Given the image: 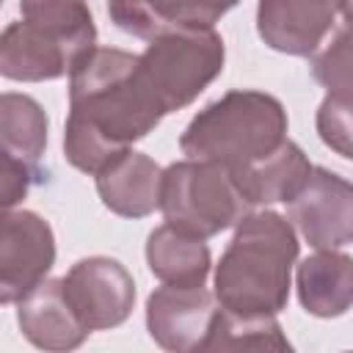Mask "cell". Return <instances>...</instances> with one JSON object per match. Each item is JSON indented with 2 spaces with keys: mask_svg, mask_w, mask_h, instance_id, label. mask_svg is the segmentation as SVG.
Instances as JSON below:
<instances>
[{
  "mask_svg": "<svg viewBox=\"0 0 353 353\" xmlns=\"http://www.w3.org/2000/svg\"><path fill=\"white\" fill-rule=\"evenodd\" d=\"M163 116L141 77L138 55L94 44L69 69L66 160L83 174H97L132 141L149 135Z\"/></svg>",
  "mask_w": 353,
  "mask_h": 353,
  "instance_id": "1",
  "label": "cell"
},
{
  "mask_svg": "<svg viewBox=\"0 0 353 353\" xmlns=\"http://www.w3.org/2000/svg\"><path fill=\"white\" fill-rule=\"evenodd\" d=\"M298 240L279 212H248L215 270V301L234 314H276L290 298Z\"/></svg>",
  "mask_w": 353,
  "mask_h": 353,
  "instance_id": "2",
  "label": "cell"
},
{
  "mask_svg": "<svg viewBox=\"0 0 353 353\" xmlns=\"http://www.w3.org/2000/svg\"><path fill=\"white\" fill-rule=\"evenodd\" d=\"M287 138L281 102L262 91H229L185 127L179 146L188 157L210 160L232 174L248 168Z\"/></svg>",
  "mask_w": 353,
  "mask_h": 353,
  "instance_id": "3",
  "label": "cell"
},
{
  "mask_svg": "<svg viewBox=\"0 0 353 353\" xmlns=\"http://www.w3.org/2000/svg\"><path fill=\"white\" fill-rule=\"evenodd\" d=\"M157 207L168 226L201 240L234 226L254 210L229 168L196 157L163 171Z\"/></svg>",
  "mask_w": 353,
  "mask_h": 353,
  "instance_id": "4",
  "label": "cell"
},
{
  "mask_svg": "<svg viewBox=\"0 0 353 353\" xmlns=\"http://www.w3.org/2000/svg\"><path fill=\"white\" fill-rule=\"evenodd\" d=\"M138 69L163 113L190 105L223 69V39L212 28H176L149 39Z\"/></svg>",
  "mask_w": 353,
  "mask_h": 353,
  "instance_id": "5",
  "label": "cell"
},
{
  "mask_svg": "<svg viewBox=\"0 0 353 353\" xmlns=\"http://www.w3.org/2000/svg\"><path fill=\"white\" fill-rule=\"evenodd\" d=\"M55 262V234L30 210L0 212V303H19Z\"/></svg>",
  "mask_w": 353,
  "mask_h": 353,
  "instance_id": "6",
  "label": "cell"
},
{
  "mask_svg": "<svg viewBox=\"0 0 353 353\" xmlns=\"http://www.w3.org/2000/svg\"><path fill=\"white\" fill-rule=\"evenodd\" d=\"M63 292L88 331L121 325L135 306L130 270L110 256H85L61 279Z\"/></svg>",
  "mask_w": 353,
  "mask_h": 353,
  "instance_id": "7",
  "label": "cell"
},
{
  "mask_svg": "<svg viewBox=\"0 0 353 353\" xmlns=\"http://www.w3.org/2000/svg\"><path fill=\"white\" fill-rule=\"evenodd\" d=\"M290 221L317 251L345 248L353 237V190L350 182L328 168L309 171L301 190L287 201Z\"/></svg>",
  "mask_w": 353,
  "mask_h": 353,
  "instance_id": "8",
  "label": "cell"
},
{
  "mask_svg": "<svg viewBox=\"0 0 353 353\" xmlns=\"http://www.w3.org/2000/svg\"><path fill=\"white\" fill-rule=\"evenodd\" d=\"M336 17H347V0H259L256 28L268 47L309 55L331 36Z\"/></svg>",
  "mask_w": 353,
  "mask_h": 353,
  "instance_id": "9",
  "label": "cell"
},
{
  "mask_svg": "<svg viewBox=\"0 0 353 353\" xmlns=\"http://www.w3.org/2000/svg\"><path fill=\"white\" fill-rule=\"evenodd\" d=\"M218 312V301L204 284H163L146 301V325L152 339L176 353L201 350Z\"/></svg>",
  "mask_w": 353,
  "mask_h": 353,
  "instance_id": "10",
  "label": "cell"
},
{
  "mask_svg": "<svg viewBox=\"0 0 353 353\" xmlns=\"http://www.w3.org/2000/svg\"><path fill=\"white\" fill-rule=\"evenodd\" d=\"M237 0H108L110 19L138 36L154 39L176 28H212Z\"/></svg>",
  "mask_w": 353,
  "mask_h": 353,
  "instance_id": "11",
  "label": "cell"
},
{
  "mask_svg": "<svg viewBox=\"0 0 353 353\" xmlns=\"http://www.w3.org/2000/svg\"><path fill=\"white\" fill-rule=\"evenodd\" d=\"M17 320L22 334L44 350H72L91 334L72 309L61 279L39 281L19 301Z\"/></svg>",
  "mask_w": 353,
  "mask_h": 353,
  "instance_id": "12",
  "label": "cell"
},
{
  "mask_svg": "<svg viewBox=\"0 0 353 353\" xmlns=\"http://www.w3.org/2000/svg\"><path fill=\"white\" fill-rule=\"evenodd\" d=\"M94 176L102 204L116 215L143 218L160 204L163 168L141 152H121Z\"/></svg>",
  "mask_w": 353,
  "mask_h": 353,
  "instance_id": "13",
  "label": "cell"
},
{
  "mask_svg": "<svg viewBox=\"0 0 353 353\" xmlns=\"http://www.w3.org/2000/svg\"><path fill=\"white\" fill-rule=\"evenodd\" d=\"M74 66V58L30 28L25 19L11 22L0 33V74L19 83H39V80H55L66 74Z\"/></svg>",
  "mask_w": 353,
  "mask_h": 353,
  "instance_id": "14",
  "label": "cell"
},
{
  "mask_svg": "<svg viewBox=\"0 0 353 353\" xmlns=\"http://www.w3.org/2000/svg\"><path fill=\"white\" fill-rule=\"evenodd\" d=\"M298 295L309 314L339 317L353 301V262L347 254L317 251L298 265Z\"/></svg>",
  "mask_w": 353,
  "mask_h": 353,
  "instance_id": "15",
  "label": "cell"
},
{
  "mask_svg": "<svg viewBox=\"0 0 353 353\" xmlns=\"http://www.w3.org/2000/svg\"><path fill=\"white\" fill-rule=\"evenodd\" d=\"M309 171H312V163L306 160L301 146L284 138L273 152H268L248 168L237 171L234 179L243 196L256 207V204L290 201L306 182Z\"/></svg>",
  "mask_w": 353,
  "mask_h": 353,
  "instance_id": "16",
  "label": "cell"
},
{
  "mask_svg": "<svg viewBox=\"0 0 353 353\" xmlns=\"http://www.w3.org/2000/svg\"><path fill=\"white\" fill-rule=\"evenodd\" d=\"M146 262L163 284H204L210 273V248L201 237L163 223L146 240Z\"/></svg>",
  "mask_w": 353,
  "mask_h": 353,
  "instance_id": "17",
  "label": "cell"
},
{
  "mask_svg": "<svg viewBox=\"0 0 353 353\" xmlns=\"http://www.w3.org/2000/svg\"><path fill=\"white\" fill-rule=\"evenodd\" d=\"M22 19L61 44L74 63L94 47L97 28L85 0H19Z\"/></svg>",
  "mask_w": 353,
  "mask_h": 353,
  "instance_id": "18",
  "label": "cell"
},
{
  "mask_svg": "<svg viewBox=\"0 0 353 353\" xmlns=\"http://www.w3.org/2000/svg\"><path fill=\"white\" fill-rule=\"evenodd\" d=\"M47 146V113L44 108L17 91L0 94V154L17 157L33 168Z\"/></svg>",
  "mask_w": 353,
  "mask_h": 353,
  "instance_id": "19",
  "label": "cell"
},
{
  "mask_svg": "<svg viewBox=\"0 0 353 353\" xmlns=\"http://www.w3.org/2000/svg\"><path fill=\"white\" fill-rule=\"evenodd\" d=\"M290 350L273 314H234L218 306L201 350Z\"/></svg>",
  "mask_w": 353,
  "mask_h": 353,
  "instance_id": "20",
  "label": "cell"
},
{
  "mask_svg": "<svg viewBox=\"0 0 353 353\" xmlns=\"http://www.w3.org/2000/svg\"><path fill=\"white\" fill-rule=\"evenodd\" d=\"M320 52L314 55L312 72L314 77L328 88V94L350 99V30L347 19L339 22L336 30H331L328 41L317 47Z\"/></svg>",
  "mask_w": 353,
  "mask_h": 353,
  "instance_id": "21",
  "label": "cell"
},
{
  "mask_svg": "<svg viewBox=\"0 0 353 353\" xmlns=\"http://www.w3.org/2000/svg\"><path fill=\"white\" fill-rule=\"evenodd\" d=\"M317 130L325 146H331L339 157H350V99L328 94L317 110Z\"/></svg>",
  "mask_w": 353,
  "mask_h": 353,
  "instance_id": "22",
  "label": "cell"
},
{
  "mask_svg": "<svg viewBox=\"0 0 353 353\" xmlns=\"http://www.w3.org/2000/svg\"><path fill=\"white\" fill-rule=\"evenodd\" d=\"M36 176H39V168H33L17 157L0 154V212L19 204L28 196V188Z\"/></svg>",
  "mask_w": 353,
  "mask_h": 353,
  "instance_id": "23",
  "label": "cell"
},
{
  "mask_svg": "<svg viewBox=\"0 0 353 353\" xmlns=\"http://www.w3.org/2000/svg\"><path fill=\"white\" fill-rule=\"evenodd\" d=\"M0 6H3V0H0Z\"/></svg>",
  "mask_w": 353,
  "mask_h": 353,
  "instance_id": "24",
  "label": "cell"
}]
</instances>
